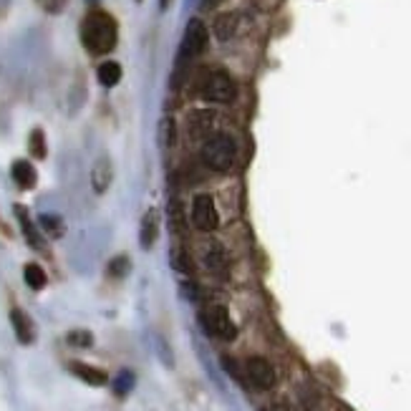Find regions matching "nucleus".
Returning <instances> with one entry per match:
<instances>
[{"label":"nucleus","mask_w":411,"mask_h":411,"mask_svg":"<svg viewBox=\"0 0 411 411\" xmlns=\"http://www.w3.org/2000/svg\"><path fill=\"white\" fill-rule=\"evenodd\" d=\"M207 43H210L207 25L202 23L200 18H192L185 28L182 43H179L177 63H174V73H172V86H174V89L182 86V81H185V76H187V69H189V63H192L200 54H204Z\"/></svg>","instance_id":"nucleus-1"},{"label":"nucleus","mask_w":411,"mask_h":411,"mask_svg":"<svg viewBox=\"0 0 411 411\" xmlns=\"http://www.w3.org/2000/svg\"><path fill=\"white\" fill-rule=\"evenodd\" d=\"M81 40L93 56L111 54L117 46V21L104 10H93L81 25Z\"/></svg>","instance_id":"nucleus-2"},{"label":"nucleus","mask_w":411,"mask_h":411,"mask_svg":"<svg viewBox=\"0 0 411 411\" xmlns=\"http://www.w3.org/2000/svg\"><path fill=\"white\" fill-rule=\"evenodd\" d=\"M235 154H237V144L230 134H210L204 144H202V162L212 172H227L233 167Z\"/></svg>","instance_id":"nucleus-3"},{"label":"nucleus","mask_w":411,"mask_h":411,"mask_svg":"<svg viewBox=\"0 0 411 411\" xmlns=\"http://www.w3.org/2000/svg\"><path fill=\"white\" fill-rule=\"evenodd\" d=\"M235 81L227 76L225 71H207L200 81V96L212 104H230L235 99Z\"/></svg>","instance_id":"nucleus-4"},{"label":"nucleus","mask_w":411,"mask_h":411,"mask_svg":"<svg viewBox=\"0 0 411 411\" xmlns=\"http://www.w3.org/2000/svg\"><path fill=\"white\" fill-rule=\"evenodd\" d=\"M200 320L204 331L215 336V338H222V341H235L237 338V326L233 323L225 305H207L200 313Z\"/></svg>","instance_id":"nucleus-5"},{"label":"nucleus","mask_w":411,"mask_h":411,"mask_svg":"<svg viewBox=\"0 0 411 411\" xmlns=\"http://www.w3.org/2000/svg\"><path fill=\"white\" fill-rule=\"evenodd\" d=\"M192 222L197 230L202 233H215L220 225V215H218V207H215V200H212L210 194H197L192 202Z\"/></svg>","instance_id":"nucleus-6"},{"label":"nucleus","mask_w":411,"mask_h":411,"mask_svg":"<svg viewBox=\"0 0 411 411\" xmlns=\"http://www.w3.org/2000/svg\"><path fill=\"white\" fill-rule=\"evenodd\" d=\"M245 373H248L250 384L260 391H270L275 384H278V373L272 368L270 361H265L260 356H253L248 358V364H245Z\"/></svg>","instance_id":"nucleus-7"},{"label":"nucleus","mask_w":411,"mask_h":411,"mask_svg":"<svg viewBox=\"0 0 411 411\" xmlns=\"http://www.w3.org/2000/svg\"><path fill=\"white\" fill-rule=\"evenodd\" d=\"M215 124H218V117L212 111L202 109V111H192L189 119H187V126H189V137L192 139H204L215 132Z\"/></svg>","instance_id":"nucleus-8"},{"label":"nucleus","mask_w":411,"mask_h":411,"mask_svg":"<svg viewBox=\"0 0 411 411\" xmlns=\"http://www.w3.org/2000/svg\"><path fill=\"white\" fill-rule=\"evenodd\" d=\"M16 218H18V222H21L25 242H28L33 250H46V240H43V235H40V227L33 225L31 215H28V210H25L23 204H16Z\"/></svg>","instance_id":"nucleus-9"},{"label":"nucleus","mask_w":411,"mask_h":411,"mask_svg":"<svg viewBox=\"0 0 411 411\" xmlns=\"http://www.w3.org/2000/svg\"><path fill=\"white\" fill-rule=\"evenodd\" d=\"M69 371L73 373L76 379L84 381V384H89V386H106V384H109L106 371H101V368H96V366L84 364V361H71Z\"/></svg>","instance_id":"nucleus-10"},{"label":"nucleus","mask_w":411,"mask_h":411,"mask_svg":"<svg viewBox=\"0 0 411 411\" xmlns=\"http://www.w3.org/2000/svg\"><path fill=\"white\" fill-rule=\"evenodd\" d=\"M111 179H114V167H111L109 156H101L99 162L93 164L91 169V187L96 194H104L109 189Z\"/></svg>","instance_id":"nucleus-11"},{"label":"nucleus","mask_w":411,"mask_h":411,"mask_svg":"<svg viewBox=\"0 0 411 411\" xmlns=\"http://www.w3.org/2000/svg\"><path fill=\"white\" fill-rule=\"evenodd\" d=\"M10 323H13L16 338L23 343V346H31V343L36 341V328H33L31 318H28L21 308H13V311H10Z\"/></svg>","instance_id":"nucleus-12"},{"label":"nucleus","mask_w":411,"mask_h":411,"mask_svg":"<svg viewBox=\"0 0 411 411\" xmlns=\"http://www.w3.org/2000/svg\"><path fill=\"white\" fill-rule=\"evenodd\" d=\"M156 235H159V215L156 210H149L141 220V230H139V242L144 250H152V245L156 242Z\"/></svg>","instance_id":"nucleus-13"},{"label":"nucleus","mask_w":411,"mask_h":411,"mask_svg":"<svg viewBox=\"0 0 411 411\" xmlns=\"http://www.w3.org/2000/svg\"><path fill=\"white\" fill-rule=\"evenodd\" d=\"M204 265L215 275H225L227 272V255L220 242H210L207 245V250H204Z\"/></svg>","instance_id":"nucleus-14"},{"label":"nucleus","mask_w":411,"mask_h":411,"mask_svg":"<svg viewBox=\"0 0 411 411\" xmlns=\"http://www.w3.org/2000/svg\"><path fill=\"white\" fill-rule=\"evenodd\" d=\"M10 174H13V182H16L21 189H31L36 187V169H33L31 162H25V159H16L13 167H10Z\"/></svg>","instance_id":"nucleus-15"},{"label":"nucleus","mask_w":411,"mask_h":411,"mask_svg":"<svg viewBox=\"0 0 411 411\" xmlns=\"http://www.w3.org/2000/svg\"><path fill=\"white\" fill-rule=\"evenodd\" d=\"M237 25H240V16L237 13H220L215 18V36L218 40H230L237 33Z\"/></svg>","instance_id":"nucleus-16"},{"label":"nucleus","mask_w":411,"mask_h":411,"mask_svg":"<svg viewBox=\"0 0 411 411\" xmlns=\"http://www.w3.org/2000/svg\"><path fill=\"white\" fill-rule=\"evenodd\" d=\"M23 278H25V285L31 287V290H43L48 283L46 278V270L40 268L38 263H28L23 268Z\"/></svg>","instance_id":"nucleus-17"},{"label":"nucleus","mask_w":411,"mask_h":411,"mask_svg":"<svg viewBox=\"0 0 411 411\" xmlns=\"http://www.w3.org/2000/svg\"><path fill=\"white\" fill-rule=\"evenodd\" d=\"M38 227L48 235V237H54V240H58V237L66 233V225H63V220L58 218V215H51V212L40 215V218H38Z\"/></svg>","instance_id":"nucleus-18"},{"label":"nucleus","mask_w":411,"mask_h":411,"mask_svg":"<svg viewBox=\"0 0 411 411\" xmlns=\"http://www.w3.org/2000/svg\"><path fill=\"white\" fill-rule=\"evenodd\" d=\"M121 81V66L117 61H106L99 66V84L111 89V86H117Z\"/></svg>","instance_id":"nucleus-19"},{"label":"nucleus","mask_w":411,"mask_h":411,"mask_svg":"<svg viewBox=\"0 0 411 411\" xmlns=\"http://www.w3.org/2000/svg\"><path fill=\"white\" fill-rule=\"evenodd\" d=\"M169 227H172V233L174 235L185 237L187 225H185V215H182V202L174 200V197L169 200Z\"/></svg>","instance_id":"nucleus-20"},{"label":"nucleus","mask_w":411,"mask_h":411,"mask_svg":"<svg viewBox=\"0 0 411 411\" xmlns=\"http://www.w3.org/2000/svg\"><path fill=\"white\" fill-rule=\"evenodd\" d=\"M172 268L177 272H182V275H192L194 272L192 257H189V253H187L182 245H179V248H172Z\"/></svg>","instance_id":"nucleus-21"},{"label":"nucleus","mask_w":411,"mask_h":411,"mask_svg":"<svg viewBox=\"0 0 411 411\" xmlns=\"http://www.w3.org/2000/svg\"><path fill=\"white\" fill-rule=\"evenodd\" d=\"M159 144H162L164 149L177 144V121L172 117H164L162 124H159Z\"/></svg>","instance_id":"nucleus-22"},{"label":"nucleus","mask_w":411,"mask_h":411,"mask_svg":"<svg viewBox=\"0 0 411 411\" xmlns=\"http://www.w3.org/2000/svg\"><path fill=\"white\" fill-rule=\"evenodd\" d=\"M66 341H69V346H73V349H91V346H93V333H91V331L78 328V331H71V333L66 336Z\"/></svg>","instance_id":"nucleus-23"},{"label":"nucleus","mask_w":411,"mask_h":411,"mask_svg":"<svg viewBox=\"0 0 411 411\" xmlns=\"http://www.w3.org/2000/svg\"><path fill=\"white\" fill-rule=\"evenodd\" d=\"M28 149H31V154L36 156V159H46V137H43L40 129H36V132L31 134Z\"/></svg>","instance_id":"nucleus-24"},{"label":"nucleus","mask_w":411,"mask_h":411,"mask_svg":"<svg viewBox=\"0 0 411 411\" xmlns=\"http://www.w3.org/2000/svg\"><path fill=\"white\" fill-rule=\"evenodd\" d=\"M132 386H134V373L132 371H121L114 379V391H117L119 396H126L129 391H132Z\"/></svg>","instance_id":"nucleus-25"},{"label":"nucleus","mask_w":411,"mask_h":411,"mask_svg":"<svg viewBox=\"0 0 411 411\" xmlns=\"http://www.w3.org/2000/svg\"><path fill=\"white\" fill-rule=\"evenodd\" d=\"M126 272H129V260H126L124 255L114 257V260L109 263V275H111V278H124Z\"/></svg>","instance_id":"nucleus-26"},{"label":"nucleus","mask_w":411,"mask_h":411,"mask_svg":"<svg viewBox=\"0 0 411 411\" xmlns=\"http://www.w3.org/2000/svg\"><path fill=\"white\" fill-rule=\"evenodd\" d=\"M182 293H187L189 301H200V287L194 285V283H182Z\"/></svg>","instance_id":"nucleus-27"},{"label":"nucleus","mask_w":411,"mask_h":411,"mask_svg":"<svg viewBox=\"0 0 411 411\" xmlns=\"http://www.w3.org/2000/svg\"><path fill=\"white\" fill-rule=\"evenodd\" d=\"M43 5H46L48 13H58L66 5V0H43Z\"/></svg>","instance_id":"nucleus-28"},{"label":"nucleus","mask_w":411,"mask_h":411,"mask_svg":"<svg viewBox=\"0 0 411 411\" xmlns=\"http://www.w3.org/2000/svg\"><path fill=\"white\" fill-rule=\"evenodd\" d=\"M222 0H202V8L204 10H210V8H215V5H220Z\"/></svg>","instance_id":"nucleus-29"},{"label":"nucleus","mask_w":411,"mask_h":411,"mask_svg":"<svg viewBox=\"0 0 411 411\" xmlns=\"http://www.w3.org/2000/svg\"><path fill=\"white\" fill-rule=\"evenodd\" d=\"M159 5H162V10H164L167 5H169V0H159Z\"/></svg>","instance_id":"nucleus-30"}]
</instances>
